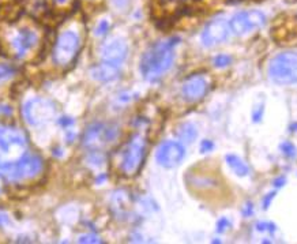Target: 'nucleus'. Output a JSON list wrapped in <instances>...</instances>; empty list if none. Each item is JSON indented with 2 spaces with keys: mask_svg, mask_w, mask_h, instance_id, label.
I'll return each mask as SVG.
<instances>
[{
  "mask_svg": "<svg viewBox=\"0 0 297 244\" xmlns=\"http://www.w3.org/2000/svg\"><path fill=\"white\" fill-rule=\"evenodd\" d=\"M256 228H258V230H261V232H263V230H267V232H274L276 230V225L271 223H259L258 225H256Z\"/></svg>",
  "mask_w": 297,
  "mask_h": 244,
  "instance_id": "obj_23",
  "label": "nucleus"
},
{
  "mask_svg": "<svg viewBox=\"0 0 297 244\" xmlns=\"http://www.w3.org/2000/svg\"><path fill=\"white\" fill-rule=\"evenodd\" d=\"M8 221L7 216L4 214V213H0V225H3V224H6Z\"/></svg>",
  "mask_w": 297,
  "mask_h": 244,
  "instance_id": "obj_32",
  "label": "nucleus"
},
{
  "mask_svg": "<svg viewBox=\"0 0 297 244\" xmlns=\"http://www.w3.org/2000/svg\"><path fill=\"white\" fill-rule=\"evenodd\" d=\"M37 40H38V37L35 35V32L28 28H23L18 30V33L13 37L11 45H13V49L15 51L17 56L23 57L37 44Z\"/></svg>",
  "mask_w": 297,
  "mask_h": 244,
  "instance_id": "obj_14",
  "label": "nucleus"
},
{
  "mask_svg": "<svg viewBox=\"0 0 297 244\" xmlns=\"http://www.w3.org/2000/svg\"><path fill=\"white\" fill-rule=\"evenodd\" d=\"M127 55H128V45L123 38H119V37L112 38L111 41L106 42L101 49L103 62L116 64V66H120L123 63Z\"/></svg>",
  "mask_w": 297,
  "mask_h": 244,
  "instance_id": "obj_12",
  "label": "nucleus"
},
{
  "mask_svg": "<svg viewBox=\"0 0 297 244\" xmlns=\"http://www.w3.org/2000/svg\"><path fill=\"white\" fill-rule=\"evenodd\" d=\"M281 150H282V153L286 156V157H295L297 154V150L296 147H295V145L293 143H290V142H283L282 145H281Z\"/></svg>",
  "mask_w": 297,
  "mask_h": 244,
  "instance_id": "obj_21",
  "label": "nucleus"
},
{
  "mask_svg": "<svg viewBox=\"0 0 297 244\" xmlns=\"http://www.w3.org/2000/svg\"><path fill=\"white\" fill-rule=\"evenodd\" d=\"M119 72H120L119 66L103 62L101 64H97L96 67L91 69L90 75H91L93 79H96L98 82H109L112 79L119 77Z\"/></svg>",
  "mask_w": 297,
  "mask_h": 244,
  "instance_id": "obj_15",
  "label": "nucleus"
},
{
  "mask_svg": "<svg viewBox=\"0 0 297 244\" xmlns=\"http://www.w3.org/2000/svg\"><path fill=\"white\" fill-rule=\"evenodd\" d=\"M42 161L37 156H23L10 165L0 168V174L10 181H22L35 177L41 171Z\"/></svg>",
  "mask_w": 297,
  "mask_h": 244,
  "instance_id": "obj_5",
  "label": "nucleus"
},
{
  "mask_svg": "<svg viewBox=\"0 0 297 244\" xmlns=\"http://www.w3.org/2000/svg\"><path fill=\"white\" fill-rule=\"evenodd\" d=\"M266 23V17L261 11H242L232 17L229 21L230 32L236 35H248L251 32H255L261 29Z\"/></svg>",
  "mask_w": 297,
  "mask_h": 244,
  "instance_id": "obj_8",
  "label": "nucleus"
},
{
  "mask_svg": "<svg viewBox=\"0 0 297 244\" xmlns=\"http://www.w3.org/2000/svg\"><path fill=\"white\" fill-rule=\"evenodd\" d=\"M14 75V70L10 67V66H6V64H0V84L7 81L10 78Z\"/></svg>",
  "mask_w": 297,
  "mask_h": 244,
  "instance_id": "obj_19",
  "label": "nucleus"
},
{
  "mask_svg": "<svg viewBox=\"0 0 297 244\" xmlns=\"http://www.w3.org/2000/svg\"><path fill=\"white\" fill-rule=\"evenodd\" d=\"M179 44L177 37L156 42L146 51L140 60V72L147 81H157L172 67L175 48Z\"/></svg>",
  "mask_w": 297,
  "mask_h": 244,
  "instance_id": "obj_1",
  "label": "nucleus"
},
{
  "mask_svg": "<svg viewBox=\"0 0 297 244\" xmlns=\"http://www.w3.org/2000/svg\"><path fill=\"white\" fill-rule=\"evenodd\" d=\"M209 87L210 86H209L208 79L203 75H191L184 81L183 87H181V93L187 101L195 103V101H199L206 96Z\"/></svg>",
  "mask_w": 297,
  "mask_h": 244,
  "instance_id": "obj_13",
  "label": "nucleus"
},
{
  "mask_svg": "<svg viewBox=\"0 0 297 244\" xmlns=\"http://www.w3.org/2000/svg\"><path fill=\"white\" fill-rule=\"evenodd\" d=\"M177 137L181 142L184 143H192L193 140L198 137V131L196 127L191 124V123H183L180 124L177 128Z\"/></svg>",
  "mask_w": 297,
  "mask_h": 244,
  "instance_id": "obj_17",
  "label": "nucleus"
},
{
  "mask_svg": "<svg viewBox=\"0 0 297 244\" xmlns=\"http://www.w3.org/2000/svg\"><path fill=\"white\" fill-rule=\"evenodd\" d=\"M230 26L225 18H214L205 26L202 32V42L205 47L211 48L224 42L229 37Z\"/></svg>",
  "mask_w": 297,
  "mask_h": 244,
  "instance_id": "obj_10",
  "label": "nucleus"
},
{
  "mask_svg": "<svg viewBox=\"0 0 297 244\" xmlns=\"http://www.w3.org/2000/svg\"><path fill=\"white\" fill-rule=\"evenodd\" d=\"M7 115H11V108L8 105L0 104V116H7Z\"/></svg>",
  "mask_w": 297,
  "mask_h": 244,
  "instance_id": "obj_28",
  "label": "nucleus"
},
{
  "mask_svg": "<svg viewBox=\"0 0 297 244\" xmlns=\"http://www.w3.org/2000/svg\"><path fill=\"white\" fill-rule=\"evenodd\" d=\"M60 123H62L63 126H69V124H72V123H74V120H71L70 118H63L62 120H60Z\"/></svg>",
  "mask_w": 297,
  "mask_h": 244,
  "instance_id": "obj_31",
  "label": "nucleus"
},
{
  "mask_svg": "<svg viewBox=\"0 0 297 244\" xmlns=\"http://www.w3.org/2000/svg\"><path fill=\"white\" fill-rule=\"evenodd\" d=\"M252 213H254V209H252V206H251V205L248 203V205L245 206V209L243 210V214H244L245 217H249L251 214H252Z\"/></svg>",
  "mask_w": 297,
  "mask_h": 244,
  "instance_id": "obj_29",
  "label": "nucleus"
},
{
  "mask_svg": "<svg viewBox=\"0 0 297 244\" xmlns=\"http://www.w3.org/2000/svg\"><path fill=\"white\" fill-rule=\"evenodd\" d=\"M118 137V130L113 126L106 124H93L90 126L85 137H83V145L89 149H100L109 142H113Z\"/></svg>",
  "mask_w": 297,
  "mask_h": 244,
  "instance_id": "obj_9",
  "label": "nucleus"
},
{
  "mask_svg": "<svg viewBox=\"0 0 297 244\" xmlns=\"http://www.w3.org/2000/svg\"><path fill=\"white\" fill-rule=\"evenodd\" d=\"M274 196H276V192H270V194L264 196V199H263V209H269L270 203L274 199Z\"/></svg>",
  "mask_w": 297,
  "mask_h": 244,
  "instance_id": "obj_27",
  "label": "nucleus"
},
{
  "mask_svg": "<svg viewBox=\"0 0 297 244\" xmlns=\"http://www.w3.org/2000/svg\"><path fill=\"white\" fill-rule=\"evenodd\" d=\"M81 47V38L74 30H66L59 35L53 48V60L57 66H69L75 60Z\"/></svg>",
  "mask_w": 297,
  "mask_h": 244,
  "instance_id": "obj_6",
  "label": "nucleus"
},
{
  "mask_svg": "<svg viewBox=\"0 0 297 244\" xmlns=\"http://www.w3.org/2000/svg\"><path fill=\"white\" fill-rule=\"evenodd\" d=\"M214 66L218 69H224V67H228L229 64L232 63V57L228 55H218L214 57Z\"/></svg>",
  "mask_w": 297,
  "mask_h": 244,
  "instance_id": "obj_18",
  "label": "nucleus"
},
{
  "mask_svg": "<svg viewBox=\"0 0 297 244\" xmlns=\"http://www.w3.org/2000/svg\"><path fill=\"white\" fill-rule=\"evenodd\" d=\"M285 184V177H278L277 180H274V186L276 187H282Z\"/></svg>",
  "mask_w": 297,
  "mask_h": 244,
  "instance_id": "obj_30",
  "label": "nucleus"
},
{
  "mask_svg": "<svg viewBox=\"0 0 297 244\" xmlns=\"http://www.w3.org/2000/svg\"><path fill=\"white\" fill-rule=\"evenodd\" d=\"M186 156L184 146L176 140H166L157 150V162L164 168L177 167Z\"/></svg>",
  "mask_w": 297,
  "mask_h": 244,
  "instance_id": "obj_11",
  "label": "nucleus"
},
{
  "mask_svg": "<svg viewBox=\"0 0 297 244\" xmlns=\"http://www.w3.org/2000/svg\"><path fill=\"white\" fill-rule=\"evenodd\" d=\"M263 111H264L263 105L262 106H259V108H256L255 111H254V113H252V120H254V122H259L263 116Z\"/></svg>",
  "mask_w": 297,
  "mask_h": 244,
  "instance_id": "obj_26",
  "label": "nucleus"
},
{
  "mask_svg": "<svg viewBox=\"0 0 297 244\" xmlns=\"http://www.w3.org/2000/svg\"><path fill=\"white\" fill-rule=\"evenodd\" d=\"M213 147H214V145H213V142H211V140H209V139L202 140L201 153H209V152H211V150H213Z\"/></svg>",
  "mask_w": 297,
  "mask_h": 244,
  "instance_id": "obj_24",
  "label": "nucleus"
},
{
  "mask_svg": "<svg viewBox=\"0 0 297 244\" xmlns=\"http://www.w3.org/2000/svg\"><path fill=\"white\" fill-rule=\"evenodd\" d=\"M269 75L276 84H297V53L283 52L276 56L270 62Z\"/></svg>",
  "mask_w": 297,
  "mask_h": 244,
  "instance_id": "obj_3",
  "label": "nucleus"
},
{
  "mask_svg": "<svg viewBox=\"0 0 297 244\" xmlns=\"http://www.w3.org/2000/svg\"><path fill=\"white\" fill-rule=\"evenodd\" d=\"M227 162H228L229 168L240 177H244V176H247L249 174L248 165L236 154H228L227 156Z\"/></svg>",
  "mask_w": 297,
  "mask_h": 244,
  "instance_id": "obj_16",
  "label": "nucleus"
},
{
  "mask_svg": "<svg viewBox=\"0 0 297 244\" xmlns=\"http://www.w3.org/2000/svg\"><path fill=\"white\" fill-rule=\"evenodd\" d=\"M79 243H101V240L96 235H85L79 237Z\"/></svg>",
  "mask_w": 297,
  "mask_h": 244,
  "instance_id": "obj_22",
  "label": "nucleus"
},
{
  "mask_svg": "<svg viewBox=\"0 0 297 244\" xmlns=\"http://www.w3.org/2000/svg\"><path fill=\"white\" fill-rule=\"evenodd\" d=\"M145 154V138L140 134H137L128 140V143L125 145L124 150L122 153V161H120L122 172L127 174V176H134V174H138L142 165H143Z\"/></svg>",
  "mask_w": 297,
  "mask_h": 244,
  "instance_id": "obj_4",
  "label": "nucleus"
},
{
  "mask_svg": "<svg viewBox=\"0 0 297 244\" xmlns=\"http://www.w3.org/2000/svg\"><path fill=\"white\" fill-rule=\"evenodd\" d=\"M26 147L28 138L22 130L0 124V168L22 158L25 156Z\"/></svg>",
  "mask_w": 297,
  "mask_h": 244,
  "instance_id": "obj_2",
  "label": "nucleus"
},
{
  "mask_svg": "<svg viewBox=\"0 0 297 244\" xmlns=\"http://www.w3.org/2000/svg\"><path fill=\"white\" fill-rule=\"evenodd\" d=\"M109 22L106 21V19H103L101 22H98V25L96 26V30H94V35H98V37H101V35H105L106 33H108V30H109Z\"/></svg>",
  "mask_w": 297,
  "mask_h": 244,
  "instance_id": "obj_20",
  "label": "nucleus"
},
{
  "mask_svg": "<svg viewBox=\"0 0 297 244\" xmlns=\"http://www.w3.org/2000/svg\"><path fill=\"white\" fill-rule=\"evenodd\" d=\"M55 113V105L47 98H32L23 105V116L30 126H41L48 123Z\"/></svg>",
  "mask_w": 297,
  "mask_h": 244,
  "instance_id": "obj_7",
  "label": "nucleus"
},
{
  "mask_svg": "<svg viewBox=\"0 0 297 244\" xmlns=\"http://www.w3.org/2000/svg\"><path fill=\"white\" fill-rule=\"evenodd\" d=\"M229 227H230V223L228 221V218L222 217L221 220L218 221V224H217V232H224Z\"/></svg>",
  "mask_w": 297,
  "mask_h": 244,
  "instance_id": "obj_25",
  "label": "nucleus"
}]
</instances>
